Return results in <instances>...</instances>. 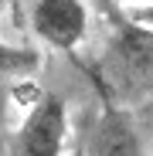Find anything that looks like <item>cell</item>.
I'll return each instance as SVG.
<instances>
[{
  "label": "cell",
  "instance_id": "6da1fadb",
  "mask_svg": "<svg viewBox=\"0 0 153 156\" xmlns=\"http://www.w3.org/2000/svg\"><path fill=\"white\" fill-rule=\"evenodd\" d=\"M95 82L109 92V98L153 102V27L129 20L112 7L109 41Z\"/></svg>",
  "mask_w": 153,
  "mask_h": 156
},
{
  "label": "cell",
  "instance_id": "7a4b0ae2",
  "mask_svg": "<svg viewBox=\"0 0 153 156\" xmlns=\"http://www.w3.org/2000/svg\"><path fill=\"white\" fill-rule=\"evenodd\" d=\"M65 146H68V105L61 95L41 92L14 136V156H65Z\"/></svg>",
  "mask_w": 153,
  "mask_h": 156
},
{
  "label": "cell",
  "instance_id": "3957f363",
  "mask_svg": "<svg viewBox=\"0 0 153 156\" xmlns=\"http://www.w3.org/2000/svg\"><path fill=\"white\" fill-rule=\"evenodd\" d=\"M31 27L48 48L71 58L89 34V7L82 0H34Z\"/></svg>",
  "mask_w": 153,
  "mask_h": 156
},
{
  "label": "cell",
  "instance_id": "277c9868",
  "mask_svg": "<svg viewBox=\"0 0 153 156\" xmlns=\"http://www.w3.org/2000/svg\"><path fill=\"white\" fill-rule=\"evenodd\" d=\"M78 143L85 156H143V139L136 133L133 112L112 98L99 109V115L78 136Z\"/></svg>",
  "mask_w": 153,
  "mask_h": 156
},
{
  "label": "cell",
  "instance_id": "5b68a950",
  "mask_svg": "<svg viewBox=\"0 0 153 156\" xmlns=\"http://www.w3.org/2000/svg\"><path fill=\"white\" fill-rule=\"evenodd\" d=\"M38 68H41V51L0 41V82L4 78H27Z\"/></svg>",
  "mask_w": 153,
  "mask_h": 156
},
{
  "label": "cell",
  "instance_id": "8992f818",
  "mask_svg": "<svg viewBox=\"0 0 153 156\" xmlns=\"http://www.w3.org/2000/svg\"><path fill=\"white\" fill-rule=\"evenodd\" d=\"M126 17L136 20V24H146V27H153V4H150V7H133Z\"/></svg>",
  "mask_w": 153,
  "mask_h": 156
},
{
  "label": "cell",
  "instance_id": "52a82bcc",
  "mask_svg": "<svg viewBox=\"0 0 153 156\" xmlns=\"http://www.w3.org/2000/svg\"><path fill=\"white\" fill-rule=\"evenodd\" d=\"M7 98H10V92H7V85L0 82V122L7 119Z\"/></svg>",
  "mask_w": 153,
  "mask_h": 156
},
{
  "label": "cell",
  "instance_id": "ba28073f",
  "mask_svg": "<svg viewBox=\"0 0 153 156\" xmlns=\"http://www.w3.org/2000/svg\"><path fill=\"white\" fill-rule=\"evenodd\" d=\"M116 4H119V7H129V10H133V7H150L153 0H116Z\"/></svg>",
  "mask_w": 153,
  "mask_h": 156
},
{
  "label": "cell",
  "instance_id": "9c48e42d",
  "mask_svg": "<svg viewBox=\"0 0 153 156\" xmlns=\"http://www.w3.org/2000/svg\"><path fill=\"white\" fill-rule=\"evenodd\" d=\"M68 156H85V153H82V143H78V136H75V143H71V153H68Z\"/></svg>",
  "mask_w": 153,
  "mask_h": 156
},
{
  "label": "cell",
  "instance_id": "30bf717a",
  "mask_svg": "<svg viewBox=\"0 0 153 156\" xmlns=\"http://www.w3.org/2000/svg\"><path fill=\"white\" fill-rule=\"evenodd\" d=\"M4 7H7V0H0V10H4Z\"/></svg>",
  "mask_w": 153,
  "mask_h": 156
}]
</instances>
